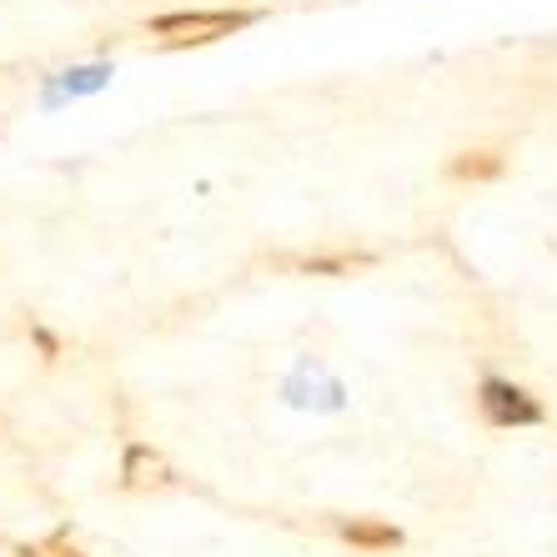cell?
<instances>
[{
	"label": "cell",
	"instance_id": "1",
	"mask_svg": "<svg viewBox=\"0 0 557 557\" xmlns=\"http://www.w3.org/2000/svg\"><path fill=\"white\" fill-rule=\"evenodd\" d=\"M257 21V11H176L146 21V40L161 51H191V46H216Z\"/></svg>",
	"mask_w": 557,
	"mask_h": 557
},
{
	"label": "cell",
	"instance_id": "2",
	"mask_svg": "<svg viewBox=\"0 0 557 557\" xmlns=\"http://www.w3.org/2000/svg\"><path fill=\"white\" fill-rule=\"evenodd\" d=\"M478 412L487 428L507 432V428H537L543 422V407L532 392H522L518 382H503V376H487L478 387Z\"/></svg>",
	"mask_w": 557,
	"mask_h": 557
},
{
	"label": "cell",
	"instance_id": "3",
	"mask_svg": "<svg viewBox=\"0 0 557 557\" xmlns=\"http://www.w3.org/2000/svg\"><path fill=\"white\" fill-rule=\"evenodd\" d=\"M171 462L156 447H146V442H131L126 447V462H121V482H126L131 493H156V487H171Z\"/></svg>",
	"mask_w": 557,
	"mask_h": 557
},
{
	"label": "cell",
	"instance_id": "4",
	"mask_svg": "<svg viewBox=\"0 0 557 557\" xmlns=\"http://www.w3.org/2000/svg\"><path fill=\"white\" fill-rule=\"evenodd\" d=\"M337 537L351 547H362V553H392V547H403V528H392L382 518H337Z\"/></svg>",
	"mask_w": 557,
	"mask_h": 557
},
{
	"label": "cell",
	"instance_id": "5",
	"mask_svg": "<svg viewBox=\"0 0 557 557\" xmlns=\"http://www.w3.org/2000/svg\"><path fill=\"white\" fill-rule=\"evenodd\" d=\"M292 267L297 272H317V276H351V272H362V267H372V257L367 251H307V257H292Z\"/></svg>",
	"mask_w": 557,
	"mask_h": 557
},
{
	"label": "cell",
	"instance_id": "6",
	"mask_svg": "<svg viewBox=\"0 0 557 557\" xmlns=\"http://www.w3.org/2000/svg\"><path fill=\"white\" fill-rule=\"evenodd\" d=\"M503 151H493V146H478V151H462L453 156V182H497L503 176Z\"/></svg>",
	"mask_w": 557,
	"mask_h": 557
},
{
	"label": "cell",
	"instance_id": "7",
	"mask_svg": "<svg viewBox=\"0 0 557 557\" xmlns=\"http://www.w3.org/2000/svg\"><path fill=\"white\" fill-rule=\"evenodd\" d=\"M15 557H86V547L61 528V532H51V537H40V543H21Z\"/></svg>",
	"mask_w": 557,
	"mask_h": 557
}]
</instances>
